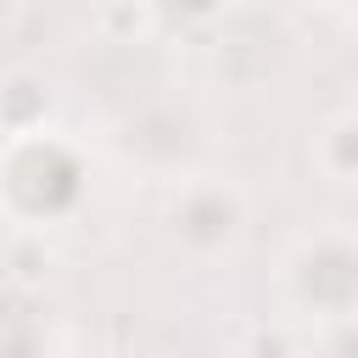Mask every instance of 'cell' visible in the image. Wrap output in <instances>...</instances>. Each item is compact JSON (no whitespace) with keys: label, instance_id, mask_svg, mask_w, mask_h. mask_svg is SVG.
<instances>
[{"label":"cell","instance_id":"3","mask_svg":"<svg viewBox=\"0 0 358 358\" xmlns=\"http://www.w3.org/2000/svg\"><path fill=\"white\" fill-rule=\"evenodd\" d=\"M162 235L173 252H185L190 263H218L235 257L252 235V196L235 173H173L168 196H162Z\"/></svg>","mask_w":358,"mask_h":358},{"label":"cell","instance_id":"2","mask_svg":"<svg viewBox=\"0 0 358 358\" xmlns=\"http://www.w3.org/2000/svg\"><path fill=\"white\" fill-rule=\"evenodd\" d=\"M274 296H280V313L302 330H347L352 302H358L352 229L341 218L319 224V229H302L274 263Z\"/></svg>","mask_w":358,"mask_h":358},{"label":"cell","instance_id":"4","mask_svg":"<svg viewBox=\"0 0 358 358\" xmlns=\"http://www.w3.org/2000/svg\"><path fill=\"white\" fill-rule=\"evenodd\" d=\"M308 157H313V168H319L336 190L352 185V173H358V117H352V106H336V112L319 123Z\"/></svg>","mask_w":358,"mask_h":358},{"label":"cell","instance_id":"1","mask_svg":"<svg viewBox=\"0 0 358 358\" xmlns=\"http://www.w3.org/2000/svg\"><path fill=\"white\" fill-rule=\"evenodd\" d=\"M90 201V157L56 123L0 134V218L22 235L67 224Z\"/></svg>","mask_w":358,"mask_h":358}]
</instances>
